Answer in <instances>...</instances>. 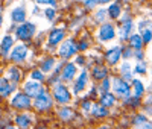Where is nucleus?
Listing matches in <instances>:
<instances>
[{"label": "nucleus", "instance_id": "obj_1", "mask_svg": "<svg viewBox=\"0 0 152 129\" xmlns=\"http://www.w3.org/2000/svg\"><path fill=\"white\" fill-rule=\"evenodd\" d=\"M110 84L113 85V90H114V93H116L117 96L126 97V99L129 97V90H131V87L128 85V82H126V81L119 79V77H114L113 81H110Z\"/></svg>", "mask_w": 152, "mask_h": 129}, {"label": "nucleus", "instance_id": "obj_2", "mask_svg": "<svg viewBox=\"0 0 152 129\" xmlns=\"http://www.w3.org/2000/svg\"><path fill=\"white\" fill-rule=\"evenodd\" d=\"M11 105L17 108V109H26L31 106V99L28 94H23V93H17L14 97L11 99Z\"/></svg>", "mask_w": 152, "mask_h": 129}, {"label": "nucleus", "instance_id": "obj_3", "mask_svg": "<svg viewBox=\"0 0 152 129\" xmlns=\"http://www.w3.org/2000/svg\"><path fill=\"white\" fill-rule=\"evenodd\" d=\"M52 97H50L49 94H46L44 91H41L40 94L35 96V100H34V106L37 109H49L50 106H52Z\"/></svg>", "mask_w": 152, "mask_h": 129}, {"label": "nucleus", "instance_id": "obj_4", "mask_svg": "<svg viewBox=\"0 0 152 129\" xmlns=\"http://www.w3.org/2000/svg\"><path fill=\"white\" fill-rule=\"evenodd\" d=\"M34 34H35V26L32 23H23L15 31V35L20 40H28V38H31Z\"/></svg>", "mask_w": 152, "mask_h": 129}, {"label": "nucleus", "instance_id": "obj_5", "mask_svg": "<svg viewBox=\"0 0 152 129\" xmlns=\"http://www.w3.org/2000/svg\"><path fill=\"white\" fill-rule=\"evenodd\" d=\"M76 50H78V46L73 43V40H66L59 47V55L62 58H70L76 53Z\"/></svg>", "mask_w": 152, "mask_h": 129}, {"label": "nucleus", "instance_id": "obj_6", "mask_svg": "<svg viewBox=\"0 0 152 129\" xmlns=\"http://www.w3.org/2000/svg\"><path fill=\"white\" fill-rule=\"evenodd\" d=\"M53 97L59 102V103H67L70 100V93H69V90L64 87V85H55L53 88Z\"/></svg>", "mask_w": 152, "mask_h": 129}, {"label": "nucleus", "instance_id": "obj_7", "mask_svg": "<svg viewBox=\"0 0 152 129\" xmlns=\"http://www.w3.org/2000/svg\"><path fill=\"white\" fill-rule=\"evenodd\" d=\"M114 34H116L114 26L107 23L104 26H100V29L97 32V36H99V40H102V41H108V40H111V38H114Z\"/></svg>", "mask_w": 152, "mask_h": 129}, {"label": "nucleus", "instance_id": "obj_8", "mask_svg": "<svg viewBox=\"0 0 152 129\" xmlns=\"http://www.w3.org/2000/svg\"><path fill=\"white\" fill-rule=\"evenodd\" d=\"M41 91H43V88H41V85L38 84L37 81H28V82H24V93H26L29 97L40 94Z\"/></svg>", "mask_w": 152, "mask_h": 129}, {"label": "nucleus", "instance_id": "obj_9", "mask_svg": "<svg viewBox=\"0 0 152 129\" xmlns=\"http://www.w3.org/2000/svg\"><path fill=\"white\" fill-rule=\"evenodd\" d=\"M26 55H28L26 46H24V44H18V46H15L14 50H12L11 59H12V61H15V62H20V61H23L24 58H26Z\"/></svg>", "mask_w": 152, "mask_h": 129}, {"label": "nucleus", "instance_id": "obj_10", "mask_svg": "<svg viewBox=\"0 0 152 129\" xmlns=\"http://www.w3.org/2000/svg\"><path fill=\"white\" fill-rule=\"evenodd\" d=\"M120 55H122V50H120V47H113V49H110L108 52H107V61H108V64H116L119 59H120Z\"/></svg>", "mask_w": 152, "mask_h": 129}, {"label": "nucleus", "instance_id": "obj_11", "mask_svg": "<svg viewBox=\"0 0 152 129\" xmlns=\"http://www.w3.org/2000/svg\"><path fill=\"white\" fill-rule=\"evenodd\" d=\"M15 84H9L6 77H0V96L2 97H6L12 90H14Z\"/></svg>", "mask_w": 152, "mask_h": 129}, {"label": "nucleus", "instance_id": "obj_12", "mask_svg": "<svg viewBox=\"0 0 152 129\" xmlns=\"http://www.w3.org/2000/svg\"><path fill=\"white\" fill-rule=\"evenodd\" d=\"M31 122H32L31 115H28L26 112H24V114H18L17 117H15V125H17L18 128H21V129L29 128V126H31Z\"/></svg>", "mask_w": 152, "mask_h": 129}, {"label": "nucleus", "instance_id": "obj_13", "mask_svg": "<svg viewBox=\"0 0 152 129\" xmlns=\"http://www.w3.org/2000/svg\"><path fill=\"white\" fill-rule=\"evenodd\" d=\"M75 74H76V66L72 64V62H69L64 67V70H62V73H61V79L62 81H70Z\"/></svg>", "mask_w": 152, "mask_h": 129}, {"label": "nucleus", "instance_id": "obj_14", "mask_svg": "<svg viewBox=\"0 0 152 129\" xmlns=\"http://www.w3.org/2000/svg\"><path fill=\"white\" fill-rule=\"evenodd\" d=\"M11 17L15 23H21V21H24V18H26V11H24L23 6H17L15 9H12Z\"/></svg>", "mask_w": 152, "mask_h": 129}, {"label": "nucleus", "instance_id": "obj_15", "mask_svg": "<svg viewBox=\"0 0 152 129\" xmlns=\"http://www.w3.org/2000/svg\"><path fill=\"white\" fill-rule=\"evenodd\" d=\"M62 38H64V31L62 29H53L49 34V44H58Z\"/></svg>", "mask_w": 152, "mask_h": 129}, {"label": "nucleus", "instance_id": "obj_16", "mask_svg": "<svg viewBox=\"0 0 152 129\" xmlns=\"http://www.w3.org/2000/svg\"><path fill=\"white\" fill-rule=\"evenodd\" d=\"M5 77L8 81H11V84H17L18 79H20V70L15 69V67H9L6 70V76Z\"/></svg>", "mask_w": 152, "mask_h": 129}, {"label": "nucleus", "instance_id": "obj_17", "mask_svg": "<svg viewBox=\"0 0 152 129\" xmlns=\"http://www.w3.org/2000/svg\"><path fill=\"white\" fill-rule=\"evenodd\" d=\"M12 44H14V40H12V36L6 35V36L2 38V41H0V50H2V53H3V55L8 53L9 49L12 47Z\"/></svg>", "mask_w": 152, "mask_h": 129}, {"label": "nucleus", "instance_id": "obj_18", "mask_svg": "<svg viewBox=\"0 0 152 129\" xmlns=\"http://www.w3.org/2000/svg\"><path fill=\"white\" fill-rule=\"evenodd\" d=\"M85 84H87V71L84 70V71L79 74L78 79H76V84H75V93H79L81 90H84Z\"/></svg>", "mask_w": 152, "mask_h": 129}, {"label": "nucleus", "instance_id": "obj_19", "mask_svg": "<svg viewBox=\"0 0 152 129\" xmlns=\"http://www.w3.org/2000/svg\"><path fill=\"white\" fill-rule=\"evenodd\" d=\"M131 29H132V21H131L129 18H126V21H123L122 29H120V38H122V40H125V38L129 36Z\"/></svg>", "mask_w": 152, "mask_h": 129}, {"label": "nucleus", "instance_id": "obj_20", "mask_svg": "<svg viewBox=\"0 0 152 129\" xmlns=\"http://www.w3.org/2000/svg\"><path fill=\"white\" fill-rule=\"evenodd\" d=\"M129 43H131V47H134L135 50H140V49H142V44H143L142 36L137 35V34H134V35L129 36Z\"/></svg>", "mask_w": 152, "mask_h": 129}, {"label": "nucleus", "instance_id": "obj_21", "mask_svg": "<svg viewBox=\"0 0 152 129\" xmlns=\"http://www.w3.org/2000/svg\"><path fill=\"white\" fill-rule=\"evenodd\" d=\"M114 102H116V99H114V96L110 94V93H105L102 97H100V105L102 106H113Z\"/></svg>", "mask_w": 152, "mask_h": 129}, {"label": "nucleus", "instance_id": "obj_22", "mask_svg": "<svg viewBox=\"0 0 152 129\" xmlns=\"http://www.w3.org/2000/svg\"><path fill=\"white\" fill-rule=\"evenodd\" d=\"M132 88H134V96L135 97H140L142 94H143V91H145V88H143V84L140 82V81H132Z\"/></svg>", "mask_w": 152, "mask_h": 129}, {"label": "nucleus", "instance_id": "obj_23", "mask_svg": "<svg viewBox=\"0 0 152 129\" xmlns=\"http://www.w3.org/2000/svg\"><path fill=\"white\" fill-rule=\"evenodd\" d=\"M120 11H122V8H120L119 3H113V5L110 6V9H108V15H110L111 18H116V17H119Z\"/></svg>", "mask_w": 152, "mask_h": 129}, {"label": "nucleus", "instance_id": "obj_24", "mask_svg": "<svg viewBox=\"0 0 152 129\" xmlns=\"http://www.w3.org/2000/svg\"><path fill=\"white\" fill-rule=\"evenodd\" d=\"M93 76L96 77V79H104V77L107 76V69L105 67H100V66L94 67L93 69Z\"/></svg>", "mask_w": 152, "mask_h": 129}, {"label": "nucleus", "instance_id": "obj_25", "mask_svg": "<svg viewBox=\"0 0 152 129\" xmlns=\"http://www.w3.org/2000/svg\"><path fill=\"white\" fill-rule=\"evenodd\" d=\"M53 64H55V59H53V58H47V59L41 64V70H43V71H49V70H52Z\"/></svg>", "mask_w": 152, "mask_h": 129}, {"label": "nucleus", "instance_id": "obj_26", "mask_svg": "<svg viewBox=\"0 0 152 129\" xmlns=\"http://www.w3.org/2000/svg\"><path fill=\"white\" fill-rule=\"evenodd\" d=\"M93 114L96 115V117H104V115H107L108 112H107L105 106H97V105H94V106H93Z\"/></svg>", "mask_w": 152, "mask_h": 129}, {"label": "nucleus", "instance_id": "obj_27", "mask_svg": "<svg viewBox=\"0 0 152 129\" xmlns=\"http://www.w3.org/2000/svg\"><path fill=\"white\" fill-rule=\"evenodd\" d=\"M59 117L64 119V120L70 119V117H72V109H69V108H61V109H59Z\"/></svg>", "mask_w": 152, "mask_h": 129}, {"label": "nucleus", "instance_id": "obj_28", "mask_svg": "<svg viewBox=\"0 0 152 129\" xmlns=\"http://www.w3.org/2000/svg\"><path fill=\"white\" fill-rule=\"evenodd\" d=\"M122 73H123V77H126V79H129L131 77V67L128 62H125L122 66Z\"/></svg>", "mask_w": 152, "mask_h": 129}, {"label": "nucleus", "instance_id": "obj_29", "mask_svg": "<svg viewBox=\"0 0 152 129\" xmlns=\"http://www.w3.org/2000/svg\"><path fill=\"white\" fill-rule=\"evenodd\" d=\"M31 77H32V81H41L43 79V73L40 71V70H34L32 73H31Z\"/></svg>", "mask_w": 152, "mask_h": 129}, {"label": "nucleus", "instance_id": "obj_30", "mask_svg": "<svg viewBox=\"0 0 152 129\" xmlns=\"http://www.w3.org/2000/svg\"><path fill=\"white\" fill-rule=\"evenodd\" d=\"M99 90H102L104 93H108V90H110V79H108V77H104L102 87H99Z\"/></svg>", "mask_w": 152, "mask_h": 129}, {"label": "nucleus", "instance_id": "obj_31", "mask_svg": "<svg viewBox=\"0 0 152 129\" xmlns=\"http://www.w3.org/2000/svg\"><path fill=\"white\" fill-rule=\"evenodd\" d=\"M135 71H137V73H145V71H146V64H145L143 61L137 62V66H135Z\"/></svg>", "mask_w": 152, "mask_h": 129}, {"label": "nucleus", "instance_id": "obj_32", "mask_svg": "<svg viewBox=\"0 0 152 129\" xmlns=\"http://www.w3.org/2000/svg\"><path fill=\"white\" fill-rule=\"evenodd\" d=\"M142 41H145V43H149V41H151V31H149V29H145V31H143Z\"/></svg>", "mask_w": 152, "mask_h": 129}, {"label": "nucleus", "instance_id": "obj_33", "mask_svg": "<svg viewBox=\"0 0 152 129\" xmlns=\"http://www.w3.org/2000/svg\"><path fill=\"white\" fill-rule=\"evenodd\" d=\"M134 129H151V123L146 120V122H143V123H140V125H135Z\"/></svg>", "mask_w": 152, "mask_h": 129}, {"label": "nucleus", "instance_id": "obj_34", "mask_svg": "<svg viewBox=\"0 0 152 129\" xmlns=\"http://www.w3.org/2000/svg\"><path fill=\"white\" fill-rule=\"evenodd\" d=\"M104 14H105V11H97V12H96V15H94V18H96L97 21H102V20L105 18Z\"/></svg>", "mask_w": 152, "mask_h": 129}, {"label": "nucleus", "instance_id": "obj_35", "mask_svg": "<svg viewBox=\"0 0 152 129\" xmlns=\"http://www.w3.org/2000/svg\"><path fill=\"white\" fill-rule=\"evenodd\" d=\"M46 17H47L49 20H53V18H55V9H47V11H46Z\"/></svg>", "mask_w": 152, "mask_h": 129}, {"label": "nucleus", "instance_id": "obj_36", "mask_svg": "<svg viewBox=\"0 0 152 129\" xmlns=\"http://www.w3.org/2000/svg\"><path fill=\"white\" fill-rule=\"evenodd\" d=\"M134 122H135V125H140V123L146 122V117H145V115H137V117L134 119Z\"/></svg>", "mask_w": 152, "mask_h": 129}, {"label": "nucleus", "instance_id": "obj_37", "mask_svg": "<svg viewBox=\"0 0 152 129\" xmlns=\"http://www.w3.org/2000/svg\"><path fill=\"white\" fill-rule=\"evenodd\" d=\"M82 2H84V5H85V6L91 8V6H94V5L97 3V0H82Z\"/></svg>", "mask_w": 152, "mask_h": 129}, {"label": "nucleus", "instance_id": "obj_38", "mask_svg": "<svg viewBox=\"0 0 152 129\" xmlns=\"http://www.w3.org/2000/svg\"><path fill=\"white\" fill-rule=\"evenodd\" d=\"M35 2L37 3H49V5H53L55 3L53 0H35Z\"/></svg>", "mask_w": 152, "mask_h": 129}, {"label": "nucleus", "instance_id": "obj_39", "mask_svg": "<svg viewBox=\"0 0 152 129\" xmlns=\"http://www.w3.org/2000/svg\"><path fill=\"white\" fill-rule=\"evenodd\" d=\"M90 106H91V103H90V102H87V100L82 103V108H84L85 111H87V109H90Z\"/></svg>", "mask_w": 152, "mask_h": 129}, {"label": "nucleus", "instance_id": "obj_40", "mask_svg": "<svg viewBox=\"0 0 152 129\" xmlns=\"http://www.w3.org/2000/svg\"><path fill=\"white\" fill-rule=\"evenodd\" d=\"M99 2H100V3H107V2H111V0H97V3H99Z\"/></svg>", "mask_w": 152, "mask_h": 129}, {"label": "nucleus", "instance_id": "obj_41", "mask_svg": "<svg viewBox=\"0 0 152 129\" xmlns=\"http://www.w3.org/2000/svg\"><path fill=\"white\" fill-rule=\"evenodd\" d=\"M82 61H84L82 58H78V59H76V62H78V64H82Z\"/></svg>", "mask_w": 152, "mask_h": 129}, {"label": "nucleus", "instance_id": "obj_42", "mask_svg": "<svg viewBox=\"0 0 152 129\" xmlns=\"http://www.w3.org/2000/svg\"><path fill=\"white\" fill-rule=\"evenodd\" d=\"M5 129H17V128H15V126H6Z\"/></svg>", "mask_w": 152, "mask_h": 129}, {"label": "nucleus", "instance_id": "obj_43", "mask_svg": "<svg viewBox=\"0 0 152 129\" xmlns=\"http://www.w3.org/2000/svg\"><path fill=\"white\" fill-rule=\"evenodd\" d=\"M99 129H108V128H107V126H100Z\"/></svg>", "mask_w": 152, "mask_h": 129}, {"label": "nucleus", "instance_id": "obj_44", "mask_svg": "<svg viewBox=\"0 0 152 129\" xmlns=\"http://www.w3.org/2000/svg\"><path fill=\"white\" fill-rule=\"evenodd\" d=\"M0 26H2V17H0Z\"/></svg>", "mask_w": 152, "mask_h": 129}, {"label": "nucleus", "instance_id": "obj_45", "mask_svg": "<svg viewBox=\"0 0 152 129\" xmlns=\"http://www.w3.org/2000/svg\"><path fill=\"white\" fill-rule=\"evenodd\" d=\"M40 129H46V128H40Z\"/></svg>", "mask_w": 152, "mask_h": 129}]
</instances>
